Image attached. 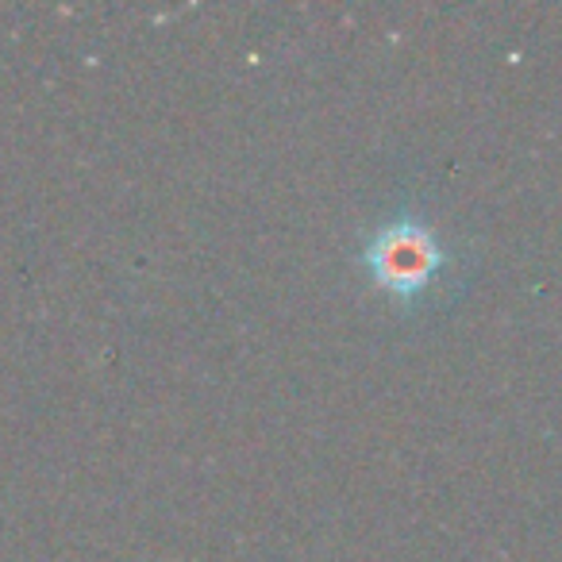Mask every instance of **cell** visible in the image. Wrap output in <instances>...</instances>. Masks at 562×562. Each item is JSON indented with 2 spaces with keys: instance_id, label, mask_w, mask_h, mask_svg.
Returning <instances> with one entry per match:
<instances>
[{
  "instance_id": "6da1fadb",
  "label": "cell",
  "mask_w": 562,
  "mask_h": 562,
  "mask_svg": "<svg viewBox=\"0 0 562 562\" xmlns=\"http://www.w3.org/2000/svg\"><path fill=\"white\" fill-rule=\"evenodd\" d=\"M362 273L397 305H416L431 297L439 281L451 273L459 255L431 220L416 212H397L374 224L359 247Z\"/></svg>"
}]
</instances>
